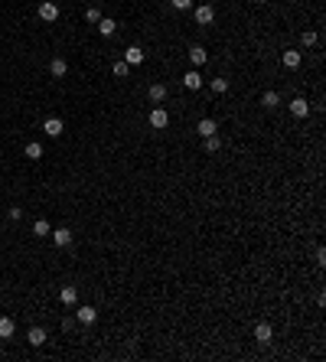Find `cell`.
<instances>
[{"label":"cell","mask_w":326,"mask_h":362,"mask_svg":"<svg viewBox=\"0 0 326 362\" xmlns=\"http://www.w3.org/2000/svg\"><path fill=\"white\" fill-rule=\"evenodd\" d=\"M26 343H30V346H42V343H46V330H42V326H33V330L26 333Z\"/></svg>","instance_id":"7c38bea8"},{"label":"cell","mask_w":326,"mask_h":362,"mask_svg":"<svg viewBox=\"0 0 326 362\" xmlns=\"http://www.w3.org/2000/svg\"><path fill=\"white\" fill-rule=\"evenodd\" d=\"M280 62H284V69H297V66L303 62L300 49H287V52H280Z\"/></svg>","instance_id":"5b68a950"},{"label":"cell","mask_w":326,"mask_h":362,"mask_svg":"<svg viewBox=\"0 0 326 362\" xmlns=\"http://www.w3.org/2000/svg\"><path fill=\"white\" fill-rule=\"evenodd\" d=\"M215 131H219V124H215V121H212V118H202V121H199V134H202V137H209V134H215Z\"/></svg>","instance_id":"d6986e66"},{"label":"cell","mask_w":326,"mask_h":362,"mask_svg":"<svg viewBox=\"0 0 326 362\" xmlns=\"http://www.w3.org/2000/svg\"><path fill=\"white\" fill-rule=\"evenodd\" d=\"M166 124H170V114H166V108H150V127H154V131H163Z\"/></svg>","instance_id":"7a4b0ae2"},{"label":"cell","mask_w":326,"mask_h":362,"mask_svg":"<svg viewBox=\"0 0 326 362\" xmlns=\"http://www.w3.org/2000/svg\"><path fill=\"white\" fill-rule=\"evenodd\" d=\"M66 72H69L66 59H52V62H49V75L52 78H66Z\"/></svg>","instance_id":"5bb4252c"},{"label":"cell","mask_w":326,"mask_h":362,"mask_svg":"<svg viewBox=\"0 0 326 362\" xmlns=\"http://www.w3.org/2000/svg\"><path fill=\"white\" fill-rule=\"evenodd\" d=\"M183 85H186L189 92H196V88H202V75H199V69H192V72H186V78H183Z\"/></svg>","instance_id":"9a60e30c"},{"label":"cell","mask_w":326,"mask_h":362,"mask_svg":"<svg viewBox=\"0 0 326 362\" xmlns=\"http://www.w3.org/2000/svg\"><path fill=\"white\" fill-rule=\"evenodd\" d=\"M59 300H62V304H75V300H78V290H75V287H62V290H59Z\"/></svg>","instance_id":"7402d4cb"},{"label":"cell","mask_w":326,"mask_h":362,"mask_svg":"<svg viewBox=\"0 0 326 362\" xmlns=\"http://www.w3.org/2000/svg\"><path fill=\"white\" fill-rule=\"evenodd\" d=\"M287 108H290V114H294V118H307V114H310V101H307V98H294Z\"/></svg>","instance_id":"ba28073f"},{"label":"cell","mask_w":326,"mask_h":362,"mask_svg":"<svg viewBox=\"0 0 326 362\" xmlns=\"http://www.w3.org/2000/svg\"><path fill=\"white\" fill-rule=\"evenodd\" d=\"M114 30H118V23H114V20H108V16H101V20H98V33H101V36H114Z\"/></svg>","instance_id":"2e32d148"},{"label":"cell","mask_w":326,"mask_h":362,"mask_svg":"<svg viewBox=\"0 0 326 362\" xmlns=\"http://www.w3.org/2000/svg\"><path fill=\"white\" fill-rule=\"evenodd\" d=\"M219 147H222V140H219L215 134H209V137H206V154H215Z\"/></svg>","instance_id":"cb8c5ba5"},{"label":"cell","mask_w":326,"mask_h":362,"mask_svg":"<svg viewBox=\"0 0 326 362\" xmlns=\"http://www.w3.org/2000/svg\"><path fill=\"white\" fill-rule=\"evenodd\" d=\"M16 333V323H13V316H0V339H10Z\"/></svg>","instance_id":"8fae6325"},{"label":"cell","mask_w":326,"mask_h":362,"mask_svg":"<svg viewBox=\"0 0 326 362\" xmlns=\"http://www.w3.org/2000/svg\"><path fill=\"white\" fill-rule=\"evenodd\" d=\"M52 232V228H49V222H46V219H36V222H33V235H39V238H46Z\"/></svg>","instance_id":"44dd1931"},{"label":"cell","mask_w":326,"mask_h":362,"mask_svg":"<svg viewBox=\"0 0 326 362\" xmlns=\"http://www.w3.org/2000/svg\"><path fill=\"white\" fill-rule=\"evenodd\" d=\"M36 13H39V20L56 23L59 20V4H56V0H42V4L36 7Z\"/></svg>","instance_id":"6da1fadb"},{"label":"cell","mask_w":326,"mask_h":362,"mask_svg":"<svg viewBox=\"0 0 326 362\" xmlns=\"http://www.w3.org/2000/svg\"><path fill=\"white\" fill-rule=\"evenodd\" d=\"M254 339H258L261 346H268V343L274 339V330H271V323H258V326H254Z\"/></svg>","instance_id":"8992f818"},{"label":"cell","mask_w":326,"mask_h":362,"mask_svg":"<svg viewBox=\"0 0 326 362\" xmlns=\"http://www.w3.org/2000/svg\"><path fill=\"white\" fill-rule=\"evenodd\" d=\"M49 238L59 248H69V245H72V232H69V228H56V232H49Z\"/></svg>","instance_id":"9c48e42d"},{"label":"cell","mask_w":326,"mask_h":362,"mask_svg":"<svg viewBox=\"0 0 326 362\" xmlns=\"http://www.w3.org/2000/svg\"><path fill=\"white\" fill-rule=\"evenodd\" d=\"M7 216H10V219H13V222H16V219H20V216H23V209H20V206H13V209H10V212H7Z\"/></svg>","instance_id":"f1b7e54d"},{"label":"cell","mask_w":326,"mask_h":362,"mask_svg":"<svg viewBox=\"0 0 326 362\" xmlns=\"http://www.w3.org/2000/svg\"><path fill=\"white\" fill-rule=\"evenodd\" d=\"M124 62L127 66H140V62H144V49H140V46H127L124 49Z\"/></svg>","instance_id":"30bf717a"},{"label":"cell","mask_w":326,"mask_h":362,"mask_svg":"<svg viewBox=\"0 0 326 362\" xmlns=\"http://www.w3.org/2000/svg\"><path fill=\"white\" fill-rule=\"evenodd\" d=\"M170 4L176 7V10H189V7H192V0H170Z\"/></svg>","instance_id":"83f0119b"},{"label":"cell","mask_w":326,"mask_h":362,"mask_svg":"<svg viewBox=\"0 0 326 362\" xmlns=\"http://www.w3.org/2000/svg\"><path fill=\"white\" fill-rule=\"evenodd\" d=\"M114 75H118V78H127V75H131V66L124 62V59H121V62H114Z\"/></svg>","instance_id":"603a6c76"},{"label":"cell","mask_w":326,"mask_h":362,"mask_svg":"<svg viewBox=\"0 0 326 362\" xmlns=\"http://www.w3.org/2000/svg\"><path fill=\"white\" fill-rule=\"evenodd\" d=\"M42 131H46V137H59L66 131V124H62V118H46L42 121Z\"/></svg>","instance_id":"277c9868"},{"label":"cell","mask_w":326,"mask_h":362,"mask_svg":"<svg viewBox=\"0 0 326 362\" xmlns=\"http://www.w3.org/2000/svg\"><path fill=\"white\" fill-rule=\"evenodd\" d=\"M163 98H166V85H160V82H154V85H150V101H154V104H160Z\"/></svg>","instance_id":"ac0fdd59"},{"label":"cell","mask_w":326,"mask_h":362,"mask_svg":"<svg viewBox=\"0 0 326 362\" xmlns=\"http://www.w3.org/2000/svg\"><path fill=\"white\" fill-rule=\"evenodd\" d=\"M23 154H26V160H39V157H42V144H36V140H30Z\"/></svg>","instance_id":"e0dca14e"},{"label":"cell","mask_w":326,"mask_h":362,"mask_svg":"<svg viewBox=\"0 0 326 362\" xmlns=\"http://www.w3.org/2000/svg\"><path fill=\"white\" fill-rule=\"evenodd\" d=\"M316 39H320V36H316L313 30H307L303 36H300V42H303V49H310V46H316Z\"/></svg>","instance_id":"d4e9b609"},{"label":"cell","mask_w":326,"mask_h":362,"mask_svg":"<svg viewBox=\"0 0 326 362\" xmlns=\"http://www.w3.org/2000/svg\"><path fill=\"white\" fill-rule=\"evenodd\" d=\"M206 59H209V52L202 49V46H192V49H189V62L196 66V69H199V66H206Z\"/></svg>","instance_id":"4fadbf2b"},{"label":"cell","mask_w":326,"mask_h":362,"mask_svg":"<svg viewBox=\"0 0 326 362\" xmlns=\"http://www.w3.org/2000/svg\"><path fill=\"white\" fill-rule=\"evenodd\" d=\"M261 104H264V108H277V104H280V95H277V92H264V95H261Z\"/></svg>","instance_id":"ffe728a7"},{"label":"cell","mask_w":326,"mask_h":362,"mask_svg":"<svg viewBox=\"0 0 326 362\" xmlns=\"http://www.w3.org/2000/svg\"><path fill=\"white\" fill-rule=\"evenodd\" d=\"M75 320L85 323V326H92L95 320H98V310H95V307H78V310H75Z\"/></svg>","instance_id":"52a82bcc"},{"label":"cell","mask_w":326,"mask_h":362,"mask_svg":"<svg viewBox=\"0 0 326 362\" xmlns=\"http://www.w3.org/2000/svg\"><path fill=\"white\" fill-rule=\"evenodd\" d=\"M192 16H196V23H199V26H209V23L215 20V10H212V7H209V4H199V7H196V13H192Z\"/></svg>","instance_id":"3957f363"},{"label":"cell","mask_w":326,"mask_h":362,"mask_svg":"<svg viewBox=\"0 0 326 362\" xmlns=\"http://www.w3.org/2000/svg\"><path fill=\"white\" fill-rule=\"evenodd\" d=\"M212 92L215 95H225L228 92V78H212Z\"/></svg>","instance_id":"484cf974"},{"label":"cell","mask_w":326,"mask_h":362,"mask_svg":"<svg viewBox=\"0 0 326 362\" xmlns=\"http://www.w3.org/2000/svg\"><path fill=\"white\" fill-rule=\"evenodd\" d=\"M85 20H88V23H98V20H101V10H98V7H88V10H85Z\"/></svg>","instance_id":"4316f807"}]
</instances>
